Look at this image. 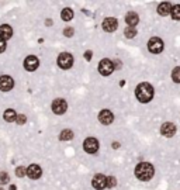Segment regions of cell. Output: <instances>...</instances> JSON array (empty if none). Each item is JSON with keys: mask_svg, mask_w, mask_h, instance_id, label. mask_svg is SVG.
I'll use <instances>...</instances> for the list:
<instances>
[{"mask_svg": "<svg viewBox=\"0 0 180 190\" xmlns=\"http://www.w3.org/2000/svg\"><path fill=\"white\" fill-rule=\"evenodd\" d=\"M3 118L7 121V123H13V121H16V118H17V114H16V111L13 109H7L3 114Z\"/></svg>", "mask_w": 180, "mask_h": 190, "instance_id": "cell-18", "label": "cell"}, {"mask_svg": "<svg viewBox=\"0 0 180 190\" xmlns=\"http://www.w3.org/2000/svg\"><path fill=\"white\" fill-rule=\"evenodd\" d=\"M0 190H3V189H0Z\"/></svg>", "mask_w": 180, "mask_h": 190, "instance_id": "cell-33", "label": "cell"}, {"mask_svg": "<svg viewBox=\"0 0 180 190\" xmlns=\"http://www.w3.org/2000/svg\"><path fill=\"white\" fill-rule=\"evenodd\" d=\"M11 35H13V30H11L10 26H7V24L0 26V37H2L4 41H7L9 38H11Z\"/></svg>", "mask_w": 180, "mask_h": 190, "instance_id": "cell-16", "label": "cell"}, {"mask_svg": "<svg viewBox=\"0 0 180 190\" xmlns=\"http://www.w3.org/2000/svg\"><path fill=\"white\" fill-rule=\"evenodd\" d=\"M61 17H62L63 21H70V20L73 18V10H72V9H69V7L63 9L62 13H61Z\"/></svg>", "mask_w": 180, "mask_h": 190, "instance_id": "cell-19", "label": "cell"}, {"mask_svg": "<svg viewBox=\"0 0 180 190\" xmlns=\"http://www.w3.org/2000/svg\"><path fill=\"white\" fill-rule=\"evenodd\" d=\"M68 109V103L63 99H55L52 103V111L55 114H63Z\"/></svg>", "mask_w": 180, "mask_h": 190, "instance_id": "cell-7", "label": "cell"}, {"mask_svg": "<svg viewBox=\"0 0 180 190\" xmlns=\"http://www.w3.org/2000/svg\"><path fill=\"white\" fill-rule=\"evenodd\" d=\"M124 33H125L127 38H134V37L136 35V30L134 28V27H127V28L124 30Z\"/></svg>", "mask_w": 180, "mask_h": 190, "instance_id": "cell-22", "label": "cell"}, {"mask_svg": "<svg viewBox=\"0 0 180 190\" xmlns=\"http://www.w3.org/2000/svg\"><path fill=\"white\" fill-rule=\"evenodd\" d=\"M75 33V30L73 28H70V27H68V28L63 30V34H65V37H72Z\"/></svg>", "mask_w": 180, "mask_h": 190, "instance_id": "cell-28", "label": "cell"}, {"mask_svg": "<svg viewBox=\"0 0 180 190\" xmlns=\"http://www.w3.org/2000/svg\"><path fill=\"white\" fill-rule=\"evenodd\" d=\"M172 18L173 20H180V4H176L175 7H172Z\"/></svg>", "mask_w": 180, "mask_h": 190, "instance_id": "cell-21", "label": "cell"}, {"mask_svg": "<svg viewBox=\"0 0 180 190\" xmlns=\"http://www.w3.org/2000/svg\"><path fill=\"white\" fill-rule=\"evenodd\" d=\"M115 185H117V179H115L114 176H108V177H107V187L111 189V187H114Z\"/></svg>", "mask_w": 180, "mask_h": 190, "instance_id": "cell-24", "label": "cell"}, {"mask_svg": "<svg viewBox=\"0 0 180 190\" xmlns=\"http://www.w3.org/2000/svg\"><path fill=\"white\" fill-rule=\"evenodd\" d=\"M154 173H155L154 166L151 163H148V162H141V163L136 165L135 168V176L139 180H143V182L152 179Z\"/></svg>", "mask_w": 180, "mask_h": 190, "instance_id": "cell-2", "label": "cell"}, {"mask_svg": "<svg viewBox=\"0 0 180 190\" xmlns=\"http://www.w3.org/2000/svg\"><path fill=\"white\" fill-rule=\"evenodd\" d=\"M113 120H114V116H113V113H111L110 110H101V111H100L99 121L101 123V124L108 125V124L113 123Z\"/></svg>", "mask_w": 180, "mask_h": 190, "instance_id": "cell-11", "label": "cell"}, {"mask_svg": "<svg viewBox=\"0 0 180 190\" xmlns=\"http://www.w3.org/2000/svg\"><path fill=\"white\" fill-rule=\"evenodd\" d=\"M13 84H14V82H13V79H11L10 76H7V75L0 76V90L2 91L11 90V89H13Z\"/></svg>", "mask_w": 180, "mask_h": 190, "instance_id": "cell-12", "label": "cell"}, {"mask_svg": "<svg viewBox=\"0 0 180 190\" xmlns=\"http://www.w3.org/2000/svg\"><path fill=\"white\" fill-rule=\"evenodd\" d=\"M85 58L87 59V61H90V59H92V51H86L85 52Z\"/></svg>", "mask_w": 180, "mask_h": 190, "instance_id": "cell-30", "label": "cell"}, {"mask_svg": "<svg viewBox=\"0 0 180 190\" xmlns=\"http://www.w3.org/2000/svg\"><path fill=\"white\" fill-rule=\"evenodd\" d=\"M4 49H6V41L0 37V52H3Z\"/></svg>", "mask_w": 180, "mask_h": 190, "instance_id": "cell-29", "label": "cell"}, {"mask_svg": "<svg viewBox=\"0 0 180 190\" xmlns=\"http://www.w3.org/2000/svg\"><path fill=\"white\" fill-rule=\"evenodd\" d=\"M113 146H114V148H118V146H120V144H118V142H113Z\"/></svg>", "mask_w": 180, "mask_h": 190, "instance_id": "cell-31", "label": "cell"}, {"mask_svg": "<svg viewBox=\"0 0 180 190\" xmlns=\"http://www.w3.org/2000/svg\"><path fill=\"white\" fill-rule=\"evenodd\" d=\"M172 79L173 82H176V83H180V66L175 68L172 72Z\"/></svg>", "mask_w": 180, "mask_h": 190, "instance_id": "cell-23", "label": "cell"}, {"mask_svg": "<svg viewBox=\"0 0 180 190\" xmlns=\"http://www.w3.org/2000/svg\"><path fill=\"white\" fill-rule=\"evenodd\" d=\"M158 13H159V16H163V17L169 16L170 13H172V4H170L169 2H163V3H161L158 6Z\"/></svg>", "mask_w": 180, "mask_h": 190, "instance_id": "cell-15", "label": "cell"}, {"mask_svg": "<svg viewBox=\"0 0 180 190\" xmlns=\"http://www.w3.org/2000/svg\"><path fill=\"white\" fill-rule=\"evenodd\" d=\"M135 96L141 103L151 102L152 97H154V88H152L149 83H146V82L139 83L135 89Z\"/></svg>", "mask_w": 180, "mask_h": 190, "instance_id": "cell-1", "label": "cell"}, {"mask_svg": "<svg viewBox=\"0 0 180 190\" xmlns=\"http://www.w3.org/2000/svg\"><path fill=\"white\" fill-rule=\"evenodd\" d=\"M9 180H10V177H9L7 173L6 172L0 173V185H6V183H9Z\"/></svg>", "mask_w": 180, "mask_h": 190, "instance_id": "cell-25", "label": "cell"}, {"mask_svg": "<svg viewBox=\"0 0 180 190\" xmlns=\"http://www.w3.org/2000/svg\"><path fill=\"white\" fill-rule=\"evenodd\" d=\"M73 131L72 130H63L61 132V135H59V139H62V141H70V139L73 138Z\"/></svg>", "mask_w": 180, "mask_h": 190, "instance_id": "cell-20", "label": "cell"}, {"mask_svg": "<svg viewBox=\"0 0 180 190\" xmlns=\"http://www.w3.org/2000/svg\"><path fill=\"white\" fill-rule=\"evenodd\" d=\"M42 175V169L41 166L38 165H30L28 168H27V176H28L30 179H40V176Z\"/></svg>", "mask_w": 180, "mask_h": 190, "instance_id": "cell-10", "label": "cell"}, {"mask_svg": "<svg viewBox=\"0 0 180 190\" xmlns=\"http://www.w3.org/2000/svg\"><path fill=\"white\" fill-rule=\"evenodd\" d=\"M114 70V63L111 62L110 59H101L99 63V72L103 75V76H108L111 75Z\"/></svg>", "mask_w": 180, "mask_h": 190, "instance_id": "cell-5", "label": "cell"}, {"mask_svg": "<svg viewBox=\"0 0 180 190\" xmlns=\"http://www.w3.org/2000/svg\"><path fill=\"white\" fill-rule=\"evenodd\" d=\"M16 175L19 176V177H23L24 175H27V170L24 166H19V168L16 169Z\"/></svg>", "mask_w": 180, "mask_h": 190, "instance_id": "cell-26", "label": "cell"}, {"mask_svg": "<svg viewBox=\"0 0 180 190\" xmlns=\"http://www.w3.org/2000/svg\"><path fill=\"white\" fill-rule=\"evenodd\" d=\"M58 65L61 69H69L73 65V56L69 52H62L58 56Z\"/></svg>", "mask_w": 180, "mask_h": 190, "instance_id": "cell-3", "label": "cell"}, {"mask_svg": "<svg viewBox=\"0 0 180 190\" xmlns=\"http://www.w3.org/2000/svg\"><path fill=\"white\" fill-rule=\"evenodd\" d=\"M83 149H85L87 154H94V152L99 151V141L96 138L85 139V142H83Z\"/></svg>", "mask_w": 180, "mask_h": 190, "instance_id": "cell-6", "label": "cell"}, {"mask_svg": "<svg viewBox=\"0 0 180 190\" xmlns=\"http://www.w3.org/2000/svg\"><path fill=\"white\" fill-rule=\"evenodd\" d=\"M161 132H162V135L170 138V137H173L176 134V127H175V124H172V123H165V124L161 127Z\"/></svg>", "mask_w": 180, "mask_h": 190, "instance_id": "cell-14", "label": "cell"}, {"mask_svg": "<svg viewBox=\"0 0 180 190\" xmlns=\"http://www.w3.org/2000/svg\"><path fill=\"white\" fill-rule=\"evenodd\" d=\"M38 65H40V61H38V58L34 56V55H30V56H27V58L24 59V68H26V70L33 72V70H35L38 68Z\"/></svg>", "mask_w": 180, "mask_h": 190, "instance_id": "cell-9", "label": "cell"}, {"mask_svg": "<svg viewBox=\"0 0 180 190\" xmlns=\"http://www.w3.org/2000/svg\"><path fill=\"white\" fill-rule=\"evenodd\" d=\"M92 185L96 190H103L107 187V177L104 175H96L92 180Z\"/></svg>", "mask_w": 180, "mask_h": 190, "instance_id": "cell-8", "label": "cell"}, {"mask_svg": "<svg viewBox=\"0 0 180 190\" xmlns=\"http://www.w3.org/2000/svg\"><path fill=\"white\" fill-rule=\"evenodd\" d=\"M125 21H127L128 27H135L138 24V21H139V17H138L136 13L131 11V13H128V14L125 16Z\"/></svg>", "mask_w": 180, "mask_h": 190, "instance_id": "cell-17", "label": "cell"}, {"mask_svg": "<svg viewBox=\"0 0 180 190\" xmlns=\"http://www.w3.org/2000/svg\"><path fill=\"white\" fill-rule=\"evenodd\" d=\"M148 49L152 54H159V52L163 51V41L158 37H152L151 40L148 41Z\"/></svg>", "mask_w": 180, "mask_h": 190, "instance_id": "cell-4", "label": "cell"}, {"mask_svg": "<svg viewBox=\"0 0 180 190\" xmlns=\"http://www.w3.org/2000/svg\"><path fill=\"white\" fill-rule=\"evenodd\" d=\"M16 121H17V124L23 125L27 121V117L24 116V114H17V118H16Z\"/></svg>", "mask_w": 180, "mask_h": 190, "instance_id": "cell-27", "label": "cell"}, {"mask_svg": "<svg viewBox=\"0 0 180 190\" xmlns=\"http://www.w3.org/2000/svg\"><path fill=\"white\" fill-rule=\"evenodd\" d=\"M10 190H16V186H14V185H11V186H10Z\"/></svg>", "mask_w": 180, "mask_h": 190, "instance_id": "cell-32", "label": "cell"}, {"mask_svg": "<svg viewBox=\"0 0 180 190\" xmlns=\"http://www.w3.org/2000/svg\"><path fill=\"white\" fill-rule=\"evenodd\" d=\"M117 27H118V21L113 17H108L103 21V30L104 31H107V33H113V31H115Z\"/></svg>", "mask_w": 180, "mask_h": 190, "instance_id": "cell-13", "label": "cell"}]
</instances>
